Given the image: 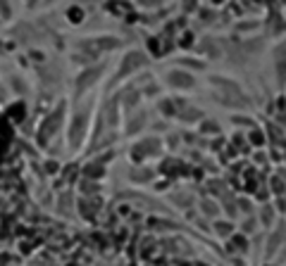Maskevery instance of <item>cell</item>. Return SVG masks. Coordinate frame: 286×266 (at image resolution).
<instances>
[{
    "label": "cell",
    "instance_id": "cell-1",
    "mask_svg": "<svg viewBox=\"0 0 286 266\" xmlns=\"http://www.w3.org/2000/svg\"><path fill=\"white\" fill-rule=\"evenodd\" d=\"M169 83H172V86L189 88V86H193V79H191L189 74H184V71H172V74H169Z\"/></svg>",
    "mask_w": 286,
    "mask_h": 266
},
{
    "label": "cell",
    "instance_id": "cell-2",
    "mask_svg": "<svg viewBox=\"0 0 286 266\" xmlns=\"http://www.w3.org/2000/svg\"><path fill=\"white\" fill-rule=\"evenodd\" d=\"M217 233L227 235V233H229V226H227V224H222V226H219V224H217Z\"/></svg>",
    "mask_w": 286,
    "mask_h": 266
},
{
    "label": "cell",
    "instance_id": "cell-3",
    "mask_svg": "<svg viewBox=\"0 0 286 266\" xmlns=\"http://www.w3.org/2000/svg\"><path fill=\"white\" fill-rule=\"evenodd\" d=\"M141 2H146V5H158V2H163V0H141Z\"/></svg>",
    "mask_w": 286,
    "mask_h": 266
}]
</instances>
